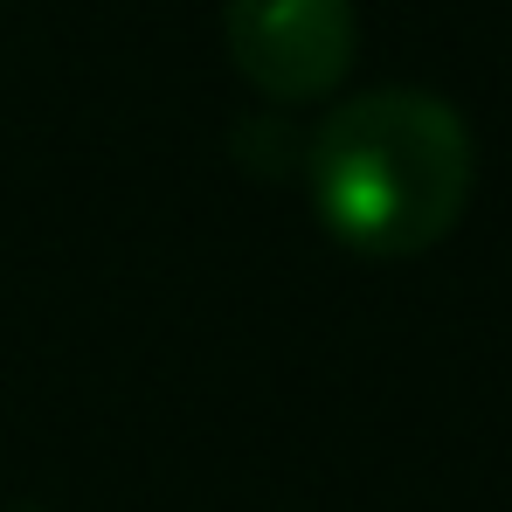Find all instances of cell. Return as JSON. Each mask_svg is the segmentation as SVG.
Wrapping results in <instances>:
<instances>
[{
  "instance_id": "6da1fadb",
  "label": "cell",
  "mask_w": 512,
  "mask_h": 512,
  "mask_svg": "<svg viewBox=\"0 0 512 512\" xmlns=\"http://www.w3.org/2000/svg\"><path fill=\"white\" fill-rule=\"evenodd\" d=\"M305 180L333 243L360 256H423L464 222L478 146L457 104L429 90H367L312 132Z\"/></svg>"
},
{
  "instance_id": "7a4b0ae2",
  "label": "cell",
  "mask_w": 512,
  "mask_h": 512,
  "mask_svg": "<svg viewBox=\"0 0 512 512\" xmlns=\"http://www.w3.org/2000/svg\"><path fill=\"white\" fill-rule=\"evenodd\" d=\"M222 42L270 104H312L353 70V0H222Z\"/></svg>"
}]
</instances>
